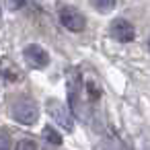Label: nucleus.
Instances as JSON below:
<instances>
[{
  "label": "nucleus",
  "instance_id": "f257e3e1",
  "mask_svg": "<svg viewBox=\"0 0 150 150\" xmlns=\"http://www.w3.org/2000/svg\"><path fill=\"white\" fill-rule=\"evenodd\" d=\"M11 113L15 117V121L23 123V125H33L37 119H39V107L33 99L29 97H21L13 103L11 107Z\"/></svg>",
  "mask_w": 150,
  "mask_h": 150
},
{
  "label": "nucleus",
  "instance_id": "f03ea898",
  "mask_svg": "<svg viewBox=\"0 0 150 150\" xmlns=\"http://www.w3.org/2000/svg\"><path fill=\"white\" fill-rule=\"evenodd\" d=\"M45 111H47V115L56 121V125H60L64 132H68V134L74 132V117H72L70 109H68L62 101H58V99H47Z\"/></svg>",
  "mask_w": 150,
  "mask_h": 150
},
{
  "label": "nucleus",
  "instance_id": "7ed1b4c3",
  "mask_svg": "<svg viewBox=\"0 0 150 150\" xmlns=\"http://www.w3.org/2000/svg\"><path fill=\"white\" fill-rule=\"evenodd\" d=\"M68 101H70V113L84 117V105H82V82L78 72H74L68 78Z\"/></svg>",
  "mask_w": 150,
  "mask_h": 150
},
{
  "label": "nucleus",
  "instance_id": "20e7f679",
  "mask_svg": "<svg viewBox=\"0 0 150 150\" xmlns=\"http://www.w3.org/2000/svg\"><path fill=\"white\" fill-rule=\"evenodd\" d=\"M60 23H62L68 31L80 33V31L84 29V25H86V19H84V15H82L78 8L64 6V8H60Z\"/></svg>",
  "mask_w": 150,
  "mask_h": 150
},
{
  "label": "nucleus",
  "instance_id": "39448f33",
  "mask_svg": "<svg viewBox=\"0 0 150 150\" xmlns=\"http://www.w3.org/2000/svg\"><path fill=\"white\" fill-rule=\"evenodd\" d=\"M23 58H25V62H27L31 68H37V70H43V68H47V64H50V54H47L41 45H37V43L27 45V47L23 50Z\"/></svg>",
  "mask_w": 150,
  "mask_h": 150
},
{
  "label": "nucleus",
  "instance_id": "423d86ee",
  "mask_svg": "<svg viewBox=\"0 0 150 150\" xmlns=\"http://www.w3.org/2000/svg\"><path fill=\"white\" fill-rule=\"evenodd\" d=\"M109 33H111V37H113L115 41H119V43H129V41H134V37H136L134 25H132L129 21H125V19H115V21L109 25Z\"/></svg>",
  "mask_w": 150,
  "mask_h": 150
},
{
  "label": "nucleus",
  "instance_id": "0eeeda50",
  "mask_svg": "<svg viewBox=\"0 0 150 150\" xmlns=\"http://www.w3.org/2000/svg\"><path fill=\"white\" fill-rule=\"evenodd\" d=\"M43 138L45 142H50L52 146H62V134L58 129H54L52 125H45L43 127Z\"/></svg>",
  "mask_w": 150,
  "mask_h": 150
},
{
  "label": "nucleus",
  "instance_id": "6e6552de",
  "mask_svg": "<svg viewBox=\"0 0 150 150\" xmlns=\"http://www.w3.org/2000/svg\"><path fill=\"white\" fill-rule=\"evenodd\" d=\"M15 150H37V142L31 140V138H23L17 142V148Z\"/></svg>",
  "mask_w": 150,
  "mask_h": 150
},
{
  "label": "nucleus",
  "instance_id": "1a4fd4ad",
  "mask_svg": "<svg viewBox=\"0 0 150 150\" xmlns=\"http://www.w3.org/2000/svg\"><path fill=\"white\" fill-rule=\"evenodd\" d=\"M93 8H97L101 15H105V13L115 8V2H113V0H107V2H93Z\"/></svg>",
  "mask_w": 150,
  "mask_h": 150
},
{
  "label": "nucleus",
  "instance_id": "9d476101",
  "mask_svg": "<svg viewBox=\"0 0 150 150\" xmlns=\"http://www.w3.org/2000/svg\"><path fill=\"white\" fill-rule=\"evenodd\" d=\"M0 150H11V138L6 134H0Z\"/></svg>",
  "mask_w": 150,
  "mask_h": 150
},
{
  "label": "nucleus",
  "instance_id": "9b49d317",
  "mask_svg": "<svg viewBox=\"0 0 150 150\" xmlns=\"http://www.w3.org/2000/svg\"><path fill=\"white\" fill-rule=\"evenodd\" d=\"M6 6H8V8H23L25 2H6Z\"/></svg>",
  "mask_w": 150,
  "mask_h": 150
},
{
  "label": "nucleus",
  "instance_id": "f8f14e48",
  "mask_svg": "<svg viewBox=\"0 0 150 150\" xmlns=\"http://www.w3.org/2000/svg\"><path fill=\"white\" fill-rule=\"evenodd\" d=\"M146 47H148V52H150V35H148V41H146Z\"/></svg>",
  "mask_w": 150,
  "mask_h": 150
},
{
  "label": "nucleus",
  "instance_id": "ddd939ff",
  "mask_svg": "<svg viewBox=\"0 0 150 150\" xmlns=\"http://www.w3.org/2000/svg\"><path fill=\"white\" fill-rule=\"evenodd\" d=\"M115 150H125V148H115Z\"/></svg>",
  "mask_w": 150,
  "mask_h": 150
}]
</instances>
